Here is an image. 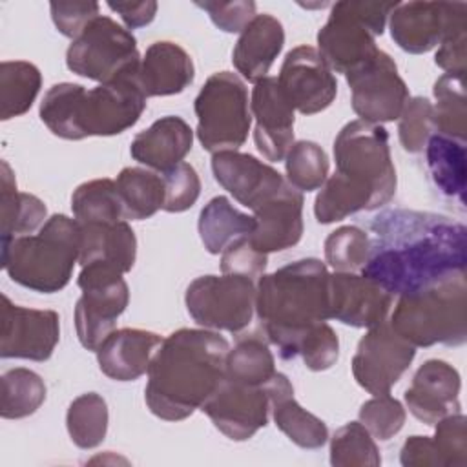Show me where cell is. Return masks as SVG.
<instances>
[{"instance_id": "12", "label": "cell", "mask_w": 467, "mask_h": 467, "mask_svg": "<svg viewBox=\"0 0 467 467\" xmlns=\"http://www.w3.org/2000/svg\"><path fill=\"white\" fill-rule=\"evenodd\" d=\"M140 62L137 40L109 16H97L66 51L69 71L100 84Z\"/></svg>"}, {"instance_id": "21", "label": "cell", "mask_w": 467, "mask_h": 467, "mask_svg": "<svg viewBox=\"0 0 467 467\" xmlns=\"http://www.w3.org/2000/svg\"><path fill=\"white\" fill-rule=\"evenodd\" d=\"M462 379L458 370L441 359H427L405 390V403L414 418L427 425L460 412Z\"/></svg>"}, {"instance_id": "54", "label": "cell", "mask_w": 467, "mask_h": 467, "mask_svg": "<svg viewBox=\"0 0 467 467\" xmlns=\"http://www.w3.org/2000/svg\"><path fill=\"white\" fill-rule=\"evenodd\" d=\"M403 467H443L434 440L429 436H410L400 451Z\"/></svg>"}, {"instance_id": "10", "label": "cell", "mask_w": 467, "mask_h": 467, "mask_svg": "<svg viewBox=\"0 0 467 467\" xmlns=\"http://www.w3.org/2000/svg\"><path fill=\"white\" fill-rule=\"evenodd\" d=\"M255 292L257 283L244 275H201L188 285L184 303L202 328L237 334L252 323Z\"/></svg>"}, {"instance_id": "40", "label": "cell", "mask_w": 467, "mask_h": 467, "mask_svg": "<svg viewBox=\"0 0 467 467\" xmlns=\"http://www.w3.org/2000/svg\"><path fill=\"white\" fill-rule=\"evenodd\" d=\"M108 405L97 392L80 394L75 398L66 414V427L71 441L80 449H95L102 443L108 432Z\"/></svg>"}, {"instance_id": "28", "label": "cell", "mask_w": 467, "mask_h": 467, "mask_svg": "<svg viewBox=\"0 0 467 467\" xmlns=\"http://www.w3.org/2000/svg\"><path fill=\"white\" fill-rule=\"evenodd\" d=\"M80 266L99 261L120 274H126L133 268L137 257V237L126 221L80 224Z\"/></svg>"}, {"instance_id": "15", "label": "cell", "mask_w": 467, "mask_h": 467, "mask_svg": "<svg viewBox=\"0 0 467 467\" xmlns=\"http://www.w3.org/2000/svg\"><path fill=\"white\" fill-rule=\"evenodd\" d=\"M268 383L246 385L224 378L201 410L226 438L234 441L250 440L268 423V414L272 410Z\"/></svg>"}, {"instance_id": "31", "label": "cell", "mask_w": 467, "mask_h": 467, "mask_svg": "<svg viewBox=\"0 0 467 467\" xmlns=\"http://www.w3.org/2000/svg\"><path fill=\"white\" fill-rule=\"evenodd\" d=\"M124 219L142 221L162 210L164 204V181L161 173L148 168L128 166L122 168L115 179Z\"/></svg>"}, {"instance_id": "44", "label": "cell", "mask_w": 467, "mask_h": 467, "mask_svg": "<svg viewBox=\"0 0 467 467\" xmlns=\"http://www.w3.org/2000/svg\"><path fill=\"white\" fill-rule=\"evenodd\" d=\"M445 73H463L467 62V4L449 2L447 24L434 57Z\"/></svg>"}, {"instance_id": "27", "label": "cell", "mask_w": 467, "mask_h": 467, "mask_svg": "<svg viewBox=\"0 0 467 467\" xmlns=\"http://www.w3.org/2000/svg\"><path fill=\"white\" fill-rule=\"evenodd\" d=\"M139 84L146 97H168L184 91L195 77L192 57L175 42H153L139 64Z\"/></svg>"}, {"instance_id": "16", "label": "cell", "mask_w": 467, "mask_h": 467, "mask_svg": "<svg viewBox=\"0 0 467 467\" xmlns=\"http://www.w3.org/2000/svg\"><path fill=\"white\" fill-rule=\"evenodd\" d=\"M60 339V317L55 310L18 306L2 294L0 356L31 361L51 358Z\"/></svg>"}, {"instance_id": "22", "label": "cell", "mask_w": 467, "mask_h": 467, "mask_svg": "<svg viewBox=\"0 0 467 467\" xmlns=\"http://www.w3.org/2000/svg\"><path fill=\"white\" fill-rule=\"evenodd\" d=\"M254 219L248 241L255 250L268 255L292 248L303 235V193L286 181L283 190L254 210Z\"/></svg>"}, {"instance_id": "32", "label": "cell", "mask_w": 467, "mask_h": 467, "mask_svg": "<svg viewBox=\"0 0 467 467\" xmlns=\"http://www.w3.org/2000/svg\"><path fill=\"white\" fill-rule=\"evenodd\" d=\"M427 166L438 190L463 204L465 195V142L432 133L425 144Z\"/></svg>"}, {"instance_id": "11", "label": "cell", "mask_w": 467, "mask_h": 467, "mask_svg": "<svg viewBox=\"0 0 467 467\" xmlns=\"http://www.w3.org/2000/svg\"><path fill=\"white\" fill-rule=\"evenodd\" d=\"M77 285L82 290L75 305L77 336L84 348L97 352L126 310L130 288L120 272L99 261L82 266Z\"/></svg>"}, {"instance_id": "33", "label": "cell", "mask_w": 467, "mask_h": 467, "mask_svg": "<svg viewBox=\"0 0 467 467\" xmlns=\"http://www.w3.org/2000/svg\"><path fill=\"white\" fill-rule=\"evenodd\" d=\"M42 88L40 69L26 60H4L0 64V119L24 115L33 106Z\"/></svg>"}, {"instance_id": "45", "label": "cell", "mask_w": 467, "mask_h": 467, "mask_svg": "<svg viewBox=\"0 0 467 467\" xmlns=\"http://www.w3.org/2000/svg\"><path fill=\"white\" fill-rule=\"evenodd\" d=\"M368 234L358 226H341L325 239V261L334 272H358L368 257Z\"/></svg>"}, {"instance_id": "52", "label": "cell", "mask_w": 467, "mask_h": 467, "mask_svg": "<svg viewBox=\"0 0 467 467\" xmlns=\"http://www.w3.org/2000/svg\"><path fill=\"white\" fill-rule=\"evenodd\" d=\"M51 18L58 33L64 36L75 40L91 20H95L99 15L100 5L97 2H51Z\"/></svg>"}, {"instance_id": "18", "label": "cell", "mask_w": 467, "mask_h": 467, "mask_svg": "<svg viewBox=\"0 0 467 467\" xmlns=\"http://www.w3.org/2000/svg\"><path fill=\"white\" fill-rule=\"evenodd\" d=\"M250 109L255 117L254 140L257 151L279 162L294 144V108L281 91L277 77H265L254 84Z\"/></svg>"}, {"instance_id": "41", "label": "cell", "mask_w": 467, "mask_h": 467, "mask_svg": "<svg viewBox=\"0 0 467 467\" xmlns=\"http://www.w3.org/2000/svg\"><path fill=\"white\" fill-rule=\"evenodd\" d=\"M330 463L334 467H378L381 463L378 445L361 421H350L334 432Z\"/></svg>"}, {"instance_id": "4", "label": "cell", "mask_w": 467, "mask_h": 467, "mask_svg": "<svg viewBox=\"0 0 467 467\" xmlns=\"http://www.w3.org/2000/svg\"><path fill=\"white\" fill-rule=\"evenodd\" d=\"M82 230L77 219L51 215L38 234L2 243V268L24 288L40 294L62 290L80 257Z\"/></svg>"}, {"instance_id": "51", "label": "cell", "mask_w": 467, "mask_h": 467, "mask_svg": "<svg viewBox=\"0 0 467 467\" xmlns=\"http://www.w3.org/2000/svg\"><path fill=\"white\" fill-rule=\"evenodd\" d=\"M268 255L255 250L248 241V235L230 243L221 255V272L244 275L252 281H259L265 275Z\"/></svg>"}, {"instance_id": "5", "label": "cell", "mask_w": 467, "mask_h": 467, "mask_svg": "<svg viewBox=\"0 0 467 467\" xmlns=\"http://www.w3.org/2000/svg\"><path fill=\"white\" fill-rule=\"evenodd\" d=\"M389 323L412 347L463 345L467 339L465 274L400 296Z\"/></svg>"}, {"instance_id": "30", "label": "cell", "mask_w": 467, "mask_h": 467, "mask_svg": "<svg viewBox=\"0 0 467 467\" xmlns=\"http://www.w3.org/2000/svg\"><path fill=\"white\" fill-rule=\"evenodd\" d=\"M197 228L204 248L210 254H223L230 243L254 232L255 219L239 212L228 197L217 195L201 210Z\"/></svg>"}, {"instance_id": "24", "label": "cell", "mask_w": 467, "mask_h": 467, "mask_svg": "<svg viewBox=\"0 0 467 467\" xmlns=\"http://www.w3.org/2000/svg\"><path fill=\"white\" fill-rule=\"evenodd\" d=\"M192 144L193 131L190 124L181 117L166 115L135 135L130 153L137 162L162 173L182 162L190 153Z\"/></svg>"}, {"instance_id": "25", "label": "cell", "mask_w": 467, "mask_h": 467, "mask_svg": "<svg viewBox=\"0 0 467 467\" xmlns=\"http://www.w3.org/2000/svg\"><path fill=\"white\" fill-rule=\"evenodd\" d=\"M449 2H398L390 13V36L407 53L434 49L445 31Z\"/></svg>"}, {"instance_id": "53", "label": "cell", "mask_w": 467, "mask_h": 467, "mask_svg": "<svg viewBox=\"0 0 467 467\" xmlns=\"http://www.w3.org/2000/svg\"><path fill=\"white\" fill-rule=\"evenodd\" d=\"M195 5L204 9L210 15L212 22L226 33L243 31L255 16V2H252V0L195 2Z\"/></svg>"}, {"instance_id": "49", "label": "cell", "mask_w": 467, "mask_h": 467, "mask_svg": "<svg viewBox=\"0 0 467 467\" xmlns=\"http://www.w3.org/2000/svg\"><path fill=\"white\" fill-rule=\"evenodd\" d=\"M465 416L462 412L441 418L434 431V445L440 452L443 467H465L467 465V432Z\"/></svg>"}, {"instance_id": "3", "label": "cell", "mask_w": 467, "mask_h": 467, "mask_svg": "<svg viewBox=\"0 0 467 467\" xmlns=\"http://www.w3.org/2000/svg\"><path fill=\"white\" fill-rule=\"evenodd\" d=\"M255 314L283 359L299 354L310 328L330 319V272L319 259L294 261L257 281Z\"/></svg>"}, {"instance_id": "6", "label": "cell", "mask_w": 467, "mask_h": 467, "mask_svg": "<svg viewBox=\"0 0 467 467\" xmlns=\"http://www.w3.org/2000/svg\"><path fill=\"white\" fill-rule=\"evenodd\" d=\"M396 5L398 2H336L317 33V51L327 66L347 75L368 60L378 51L376 36L383 35Z\"/></svg>"}, {"instance_id": "50", "label": "cell", "mask_w": 467, "mask_h": 467, "mask_svg": "<svg viewBox=\"0 0 467 467\" xmlns=\"http://www.w3.org/2000/svg\"><path fill=\"white\" fill-rule=\"evenodd\" d=\"M306 368L321 372L330 368L339 356V339L336 330L327 323H319L306 332L299 343V354Z\"/></svg>"}, {"instance_id": "19", "label": "cell", "mask_w": 467, "mask_h": 467, "mask_svg": "<svg viewBox=\"0 0 467 467\" xmlns=\"http://www.w3.org/2000/svg\"><path fill=\"white\" fill-rule=\"evenodd\" d=\"M212 171L215 181L252 212L286 184V179L275 168L254 155L232 150L213 153Z\"/></svg>"}, {"instance_id": "20", "label": "cell", "mask_w": 467, "mask_h": 467, "mask_svg": "<svg viewBox=\"0 0 467 467\" xmlns=\"http://www.w3.org/2000/svg\"><path fill=\"white\" fill-rule=\"evenodd\" d=\"M390 306L392 294L376 281L354 272L330 274V319L370 328L387 321Z\"/></svg>"}, {"instance_id": "42", "label": "cell", "mask_w": 467, "mask_h": 467, "mask_svg": "<svg viewBox=\"0 0 467 467\" xmlns=\"http://www.w3.org/2000/svg\"><path fill=\"white\" fill-rule=\"evenodd\" d=\"M84 86L62 82L51 86L40 102V119L49 131L66 140H78L77 106Z\"/></svg>"}, {"instance_id": "47", "label": "cell", "mask_w": 467, "mask_h": 467, "mask_svg": "<svg viewBox=\"0 0 467 467\" xmlns=\"http://www.w3.org/2000/svg\"><path fill=\"white\" fill-rule=\"evenodd\" d=\"M405 418L407 412L403 405L389 394L374 396L359 409V421L372 434V438H378L381 441L396 436L401 431Z\"/></svg>"}, {"instance_id": "8", "label": "cell", "mask_w": 467, "mask_h": 467, "mask_svg": "<svg viewBox=\"0 0 467 467\" xmlns=\"http://www.w3.org/2000/svg\"><path fill=\"white\" fill-rule=\"evenodd\" d=\"M193 109L197 115V139L210 153L237 151L248 139L252 115L244 82L230 71L208 77Z\"/></svg>"}, {"instance_id": "26", "label": "cell", "mask_w": 467, "mask_h": 467, "mask_svg": "<svg viewBox=\"0 0 467 467\" xmlns=\"http://www.w3.org/2000/svg\"><path fill=\"white\" fill-rule=\"evenodd\" d=\"M285 46L283 24L272 15H255L241 31L232 51L234 67L248 82H259L268 77L274 60Z\"/></svg>"}, {"instance_id": "13", "label": "cell", "mask_w": 467, "mask_h": 467, "mask_svg": "<svg viewBox=\"0 0 467 467\" xmlns=\"http://www.w3.org/2000/svg\"><path fill=\"white\" fill-rule=\"evenodd\" d=\"M345 77L350 86L352 109L359 120L381 124L400 119L409 100V88L390 55L378 49Z\"/></svg>"}, {"instance_id": "7", "label": "cell", "mask_w": 467, "mask_h": 467, "mask_svg": "<svg viewBox=\"0 0 467 467\" xmlns=\"http://www.w3.org/2000/svg\"><path fill=\"white\" fill-rule=\"evenodd\" d=\"M336 171L370 193L368 210L387 204L396 193V170L389 133L381 124L347 122L334 140Z\"/></svg>"}, {"instance_id": "9", "label": "cell", "mask_w": 467, "mask_h": 467, "mask_svg": "<svg viewBox=\"0 0 467 467\" xmlns=\"http://www.w3.org/2000/svg\"><path fill=\"white\" fill-rule=\"evenodd\" d=\"M139 64L93 89H82L77 106L78 140L119 135L137 124L148 99L139 84Z\"/></svg>"}, {"instance_id": "14", "label": "cell", "mask_w": 467, "mask_h": 467, "mask_svg": "<svg viewBox=\"0 0 467 467\" xmlns=\"http://www.w3.org/2000/svg\"><path fill=\"white\" fill-rule=\"evenodd\" d=\"M416 347L407 343L389 321L370 327L359 339L352 358V374L359 387L379 396L389 394L409 368Z\"/></svg>"}, {"instance_id": "34", "label": "cell", "mask_w": 467, "mask_h": 467, "mask_svg": "<svg viewBox=\"0 0 467 467\" xmlns=\"http://www.w3.org/2000/svg\"><path fill=\"white\" fill-rule=\"evenodd\" d=\"M463 78V73H443L432 88L436 99L432 106L434 133L462 142L467 139V97Z\"/></svg>"}, {"instance_id": "1", "label": "cell", "mask_w": 467, "mask_h": 467, "mask_svg": "<svg viewBox=\"0 0 467 467\" xmlns=\"http://www.w3.org/2000/svg\"><path fill=\"white\" fill-rule=\"evenodd\" d=\"M370 248L361 275L392 296H405L467 268V230L445 215L387 210L370 223Z\"/></svg>"}, {"instance_id": "23", "label": "cell", "mask_w": 467, "mask_h": 467, "mask_svg": "<svg viewBox=\"0 0 467 467\" xmlns=\"http://www.w3.org/2000/svg\"><path fill=\"white\" fill-rule=\"evenodd\" d=\"M162 337L142 328L113 330L97 348L100 370L115 381H135L148 372Z\"/></svg>"}, {"instance_id": "46", "label": "cell", "mask_w": 467, "mask_h": 467, "mask_svg": "<svg viewBox=\"0 0 467 467\" xmlns=\"http://www.w3.org/2000/svg\"><path fill=\"white\" fill-rule=\"evenodd\" d=\"M432 133H434V120H432L431 100L425 97L409 99L401 109L400 124H398V135L403 150L409 153L423 151Z\"/></svg>"}, {"instance_id": "43", "label": "cell", "mask_w": 467, "mask_h": 467, "mask_svg": "<svg viewBox=\"0 0 467 467\" xmlns=\"http://www.w3.org/2000/svg\"><path fill=\"white\" fill-rule=\"evenodd\" d=\"M286 181L299 192L321 188L328 177V157L325 150L312 140H297L285 155Z\"/></svg>"}, {"instance_id": "29", "label": "cell", "mask_w": 467, "mask_h": 467, "mask_svg": "<svg viewBox=\"0 0 467 467\" xmlns=\"http://www.w3.org/2000/svg\"><path fill=\"white\" fill-rule=\"evenodd\" d=\"M0 166V234L2 243H7L42 228L47 221V208L36 195L16 190L15 175L5 161Z\"/></svg>"}, {"instance_id": "35", "label": "cell", "mask_w": 467, "mask_h": 467, "mask_svg": "<svg viewBox=\"0 0 467 467\" xmlns=\"http://www.w3.org/2000/svg\"><path fill=\"white\" fill-rule=\"evenodd\" d=\"M275 359L268 348V341L257 334L239 337L228 350L224 378L246 385H266L274 376Z\"/></svg>"}, {"instance_id": "39", "label": "cell", "mask_w": 467, "mask_h": 467, "mask_svg": "<svg viewBox=\"0 0 467 467\" xmlns=\"http://www.w3.org/2000/svg\"><path fill=\"white\" fill-rule=\"evenodd\" d=\"M368 204L370 193L336 171L334 175L327 177L325 184L321 186L314 202V215L317 223L330 224L343 221L359 210H368Z\"/></svg>"}, {"instance_id": "48", "label": "cell", "mask_w": 467, "mask_h": 467, "mask_svg": "<svg viewBox=\"0 0 467 467\" xmlns=\"http://www.w3.org/2000/svg\"><path fill=\"white\" fill-rule=\"evenodd\" d=\"M161 175L164 181V212L181 213L195 204L201 193V179L192 164L182 161Z\"/></svg>"}, {"instance_id": "2", "label": "cell", "mask_w": 467, "mask_h": 467, "mask_svg": "<svg viewBox=\"0 0 467 467\" xmlns=\"http://www.w3.org/2000/svg\"><path fill=\"white\" fill-rule=\"evenodd\" d=\"M228 350V341L208 328H179L164 337L148 368L150 412L166 421L192 416L224 381Z\"/></svg>"}, {"instance_id": "36", "label": "cell", "mask_w": 467, "mask_h": 467, "mask_svg": "<svg viewBox=\"0 0 467 467\" xmlns=\"http://www.w3.org/2000/svg\"><path fill=\"white\" fill-rule=\"evenodd\" d=\"M272 412L277 429L301 449H319L328 440V429L323 420L305 410L296 400L294 390L283 392L272 400Z\"/></svg>"}, {"instance_id": "55", "label": "cell", "mask_w": 467, "mask_h": 467, "mask_svg": "<svg viewBox=\"0 0 467 467\" xmlns=\"http://www.w3.org/2000/svg\"><path fill=\"white\" fill-rule=\"evenodd\" d=\"M108 7L120 15L128 29L148 26L157 15V2H108Z\"/></svg>"}, {"instance_id": "37", "label": "cell", "mask_w": 467, "mask_h": 467, "mask_svg": "<svg viewBox=\"0 0 467 467\" xmlns=\"http://www.w3.org/2000/svg\"><path fill=\"white\" fill-rule=\"evenodd\" d=\"M71 210L80 224L126 221L117 184L111 179L82 182L71 195Z\"/></svg>"}, {"instance_id": "17", "label": "cell", "mask_w": 467, "mask_h": 467, "mask_svg": "<svg viewBox=\"0 0 467 467\" xmlns=\"http://www.w3.org/2000/svg\"><path fill=\"white\" fill-rule=\"evenodd\" d=\"M277 84L292 108L303 115L327 109L337 93L332 69L312 46H297L286 53Z\"/></svg>"}, {"instance_id": "38", "label": "cell", "mask_w": 467, "mask_h": 467, "mask_svg": "<svg viewBox=\"0 0 467 467\" xmlns=\"http://www.w3.org/2000/svg\"><path fill=\"white\" fill-rule=\"evenodd\" d=\"M46 400L44 379L29 368H11L0 378V414L20 420L35 414Z\"/></svg>"}]
</instances>
